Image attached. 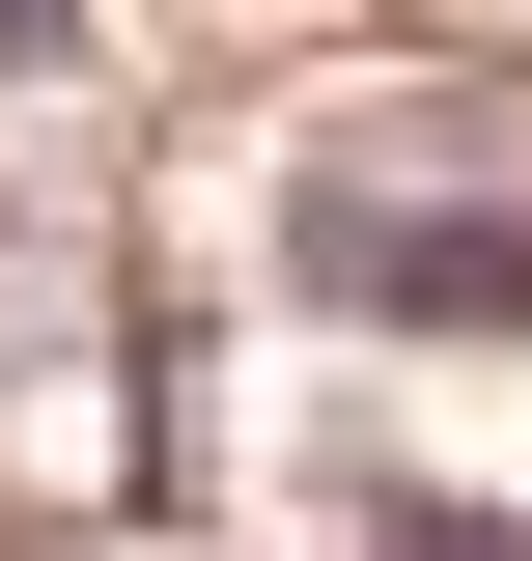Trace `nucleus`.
<instances>
[{"mask_svg": "<svg viewBox=\"0 0 532 561\" xmlns=\"http://www.w3.org/2000/svg\"><path fill=\"white\" fill-rule=\"evenodd\" d=\"M28 28H57V0H0V57H28Z\"/></svg>", "mask_w": 532, "mask_h": 561, "instance_id": "nucleus-3", "label": "nucleus"}, {"mask_svg": "<svg viewBox=\"0 0 532 561\" xmlns=\"http://www.w3.org/2000/svg\"><path fill=\"white\" fill-rule=\"evenodd\" d=\"M365 561H532V534H476V505H393V534H365Z\"/></svg>", "mask_w": 532, "mask_h": 561, "instance_id": "nucleus-2", "label": "nucleus"}, {"mask_svg": "<svg viewBox=\"0 0 532 561\" xmlns=\"http://www.w3.org/2000/svg\"><path fill=\"white\" fill-rule=\"evenodd\" d=\"M280 253H309L336 309H532V225H476V197H365V169H309Z\"/></svg>", "mask_w": 532, "mask_h": 561, "instance_id": "nucleus-1", "label": "nucleus"}]
</instances>
